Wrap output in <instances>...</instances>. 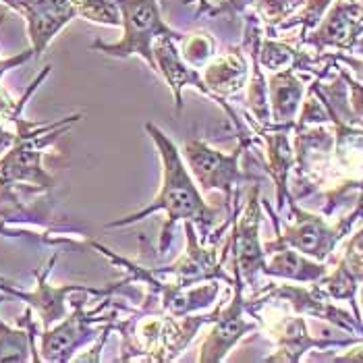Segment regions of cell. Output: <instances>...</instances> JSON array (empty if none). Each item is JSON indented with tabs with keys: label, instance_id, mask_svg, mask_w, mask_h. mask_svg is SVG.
<instances>
[{
	"label": "cell",
	"instance_id": "28",
	"mask_svg": "<svg viewBox=\"0 0 363 363\" xmlns=\"http://www.w3.org/2000/svg\"><path fill=\"white\" fill-rule=\"evenodd\" d=\"M333 362H351V363H363V338L362 340H357V342H353V345H349L347 347V351L345 353H340V355H335V357H330Z\"/></svg>",
	"mask_w": 363,
	"mask_h": 363
},
{
	"label": "cell",
	"instance_id": "25",
	"mask_svg": "<svg viewBox=\"0 0 363 363\" xmlns=\"http://www.w3.org/2000/svg\"><path fill=\"white\" fill-rule=\"evenodd\" d=\"M77 17L104 28H121V9L116 0H73Z\"/></svg>",
	"mask_w": 363,
	"mask_h": 363
},
{
	"label": "cell",
	"instance_id": "32",
	"mask_svg": "<svg viewBox=\"0 0 363 363\" xmlns=\"http://www.w3.org/2000/svg\"><path fill=\"white\" fill-rule=\"evenodd\" d=\"M0 2H4V0H0Z\"/></svg>",
	"mask_w": 363,
	"mask_h": 363
},
{
	"label": "cell",
	"instance_id": "17",
	"mask_svg": "<svg viewBox=\"0 0 363 363\" xmlns=\"http://www.w3.org/2000/svg\"><path fill=\"white\" fill-rule=\"evenodd\" d=\"M179 40L174 38H158L154 42V62H156V75H162L167 82L168 89L174 100L177 112L183 111V89L191 85L201 96L210 98V91L201 79V71L191 67L179 50Z\"/></svg>",
	"mask_w": 363,
	"mask_h": 363
},
{
	"label": "cell",
	"instance_id": "16",
	"mask_svg": "<svg viewBox=\"0 0 363 363\" xmlns=\"http://www.w3.org/2000/svg\"><path fill=\"white\" fill-rule=\"evenodd\" d=\"M245 123L252 127L257 141L264 143V150H266L264 168L270 174V179L274 181L277 210L282 214L286 208V201L293 199L291 196V172L295 167V154H293V141H291L293 127H280V125L259 127L247 114H245Z\"/></svg>",
	"mask_w": 363,
	"mask_h": 363
},
{
	"label": "cell",
	"instance_id": "8",
	"mask_svg": "<svg viewBox=\"0 0 363 363\" xmlns=\"http://www.w3.org/2000/svg\"><path fill=\"white\" fill-rule=\"evenodd\" d=\"M56 259H58V255L55 253L46 266H42L40 270H33L35 286L31 291H21L9 280H0V293H4L6 297L23 301L33 311V315L40 324V330L55 326L56 322H60L69 313V297L71 295L91 293L94 297H104V295L123 291V282H116V284L106 286V289H94V286H85V284H50L48 277L52 272Z\"/></svg>",
	"mask_w": 363,
	"mask_h": 363
},
{
	"label": "cell",
	"instance_id": "18",
	"mask_svg": "<svg viewBox=\"0 0 363 363\" xmlns=\"http://www.w3.org/2000/svg\"><path fill=\"white\" fill-rule=\"evenodd\" d=\"M264 253H266V262L262 268V277H268V279L309 284L322 279L330 268L326 262L311 259L277 239L264 243Z\"/></svg>",
	"mask_w": 363,
	"mask_h": 363
},
{
	"label": "cell",
	"instance_id": "31",
	"mask_svg": "<svg viewBox=\"0 0 363 363\" xmlns=\"http://www.w3.org/2000/svg\"><path fill=\"white\" fill-rule=\"evenodd\" d=\"M0 214L4 216V214H11V208H0ZM0 280H6L4 277H0Z\"/></svg>",
	"mask_w": 363,
	"mask_h": 363
},
{
	"label": "cell",
	"instance_id": "1",
	"mask_svg": "<svg viewBox=\"0 0 363 363\" xmlns=\"http://www.w3.org/2000/svg\"><path fill=\"white\" fill-rule=\"evenodd\" d=\"M143 129H145L147 138L152 140L158 156H160L162 185H160L156 197L145 208H141L129 216H121V218L112 220V223L106 224V228L131 226V224L141 223L143 218H147L156 212H164L167 223L160 230V243H158L160 255H167L168 250H170L177 223H187V220L194 223L199 230V239L203 243H210V235L214 230L218 212L206 201L201 189L197 187L194 174L189 172V168L183 160L181 150L177 147V143L154 123H145Z\"/></svg>",
	"mask_w": 363,
	"mask_h": 363
},
{
	"label": "cell",
	"instance_id": "20",
	"mask_svg": "<svg viewBox=\"0 0 363 363\" xmlns=\"http://www.w3.org/2000/svg\"><path fill=\"white\" fill-rule=\"evenodd\" d=\"M266 82H268V104H270L272 125L293 127L297 114L301 111L308 85L293 69L270 73Z\"/></svg>",
	"mask_w": 363,
	"mask_h": 363
},
{
	"label": "cell",
	"instance_id": "23",
	"mask_svg": "<svg viewBox=\"0 0 363 363\" xmlns=\"http://www.w3.org/2000/svg\"><path fill=\"white\" fill-rule=\"evenodd\" d=\"M351 194H357V201H355L353 210L347 216L338 218L335 223L338 233L342 235V239H347L351 235L353 226L363 220V179H357V181H342V183H338V185L324 191V206H322V214L324 216L335 214V210L342 203V199L347 196H351Z\"/></svg>",
	"mask_w": 363,
	"mask_h": 363
},
{
	"label": "cell",
	"instance_id": "19",
	"mask_svg": "<svg viewBox=\"0 0 363 363\" xmlns=\"http://www.w3.org/2000/svg\"><path fill=\"white\" fill-rule=\"evenodd\" d=\"M333 129H335L333 167H335L336 185L342 181L363 179V121L333 118Z\"/></svg>",
	"mask_w": 363,
	"mask_h": 363
},
{
	"label": "cell",
	"instance_id": "22",
	"mask_svg": "<svg viewBox=\"0 0 363 363\" xmlns=\"http://www.w3.org/2000/svg\"><path fill=\"white\" fill-rule=\"evenodd\" d=\"M52 67H44V71L38 73V77L29 84V87L26 89V94L21 98H13L11 91L0 84V125L13 129L19 135H28L31 131H35L38 127H42V123H35V121H28L26 118V106H28L29 98L33 96V91L40 87V85L46 82V77L50 75Z\"/></svg>",
	"mask_w": 363,
	"mask_h": 363
},
{
	"label": "cell",
	"instance_id": "11",
	"mask_svg": "<svg viewBox=\"0 0 363 363\" xmlns=\"http://www.w3.org/2000/svg\"><path fill=\"white\" fill-rule=\"evenodd\" d=\"M286 208L291 212V218L282 228L280 226L274 228L277 230L274 239L308 255L311 259L328 262L336 252L338 243L345 241L336 224L328 223L324 214L303 210L295 197L286 201Z\"/></svg>",
	"mask_w": 363,
	"mask_h": 363
},
{
	"label": "cell",
	"instance_id": "13",
	"mask_svg": "<svg viewBox=\"0 0 363 363\" xmlns=\"http://www.w3.org/2000/svg\"><path fill=\"white\" fill-rule=\"evenodd\" d=\"M363 38V2L359 0H335L320 23L309 29L299 42L313 48L315 55L328 50L335 52H357Z\"/></svg>",
	"mask_w": 363,
	"mask_h": 363
},
{
	"label": "cell",
	"instance_id": "6",
	"mask_svg": "<svg viewBox=\"0 0 363 363\" xmlns=\"http://www.w3.org/2000/svg\"><path fill=\"white\" fill-rule=\"evenodd\" d=\"M87 301L84 297L73 301L69 313L56 322L55 326L40 330L38 335V353L40 362L67 363L73 362L75 355L91 342H96L102 333L108 328V324L118 318L116 306L111 313H104V309L112 306V295H104L102 303L94 309H85Z\"/></svg>",
	"mask_w": 363,
	"mask_h": 363
},
{
	"label": "cell",
	"instance_id": "9",
	"mask_svg": "<svg viewBox=\"0 0 363 363\" xmlns=\"http://www.w3.org/2000/svg\"><path fill=\"white\" fill-rule=\"evenodd\" d=\"M262 228V199H259V185H252L250 196L243 208H237L233 224H230V255L233 268L239 270L245 289L255 295L259 286L262 268L266 262L264 243L259 239Z\"/></svg>",
	"mask_w": 363,
	"mask_h": 363
},
{
	"label": "cell",
	"instance_id": "24",
	"mask_svg": "<svg viewBox=\"0 0 363 363\" xmlns=\"http://www.w3.org/2000/svg\"><path fill=\"white\" fill-rule=\"evenodd\" d=\"M181 56L196 69H203L214 55L218 52V42L208 31H196V33H183L177 42Z\"/></svg>",
	"mask_w": 363,
	"mask_h": 363
},
{
	"label": "cell",
	"instance_id": "27",
	"mask_svg": "<svg viewBox=\"0 0 363 363\" xmlns=\"http://www.w3.org/2000/svg\"><path fill=\"white\" fill-rule=\"evenodd\" d=\"M33 58V50L28 48V50H23V52H19V55L15 56H4L0 55V84H2V77L9 73V71H13V69H19L21 65H26Z\"/></svg>",
	"mask_w": 363,
	"mask_h": 363
},
{
	"label": "cell",
	"instance_id": "2",
	"mask_svg": "<svg viewBox=\"0 0 363 363\" xmlns=\"http://www.w3.org/2000/svg\"><path fill=\"white\" fill-rule=\"evenodd\" d=\"M220 306L223 301H216L210 313L172 315L138 309L125 320L116 318L114 330L123 338L121 362H177L199 330L214 322Z\"/></svg>",
	"mask_w": 363,
	"mask_h": 363
},
{
	"label": "cell",
	"instance_id": "29",
	"mask_svg": "<svg viewBox=\"0 0 363 363\" xmlns=\"http://www.w3.org/2000/svg\"><path fill=\"white\" fill-rule=\"evenodd\" d=\"M15 140H17V133H15L13 129L4 127V125H0V154H2L6 147H11Z\"/></svg>",
	"mask_w": 363,
	"mask_h": 363
},
{
	"label": "cell",
	"instance_id": "21",
	"mask_svg": "<svg viewBox=\"0 0 363 363\" xmlns=\"http://www.w3.org/2000/svg\"><path fill=\"white\" fill-rule=\"evenodd\" d=\"M4 299L6 295L0 293V303ZM38 335V320L29 308L17 320V326H11L0 318V363L40 362Z\"/></svg>",
	"mask_w": 363,
	"mask_h": 363
},
{
	"label": "cell",
	"instance_id": "12",
	"mask_svg": "<svg viewBox=\"0 0 363 363\" xmlns=\"http://www.w3.org/2000/svg\"><path fill=\"white\" fill-rule=\"evenodd\" d=\"M257 293L280 299L284 301L291 311L303 315V318H315V320H324L328 324L336 326L340 333L349 336H359L363 338V322L349 309H342L336 306L333 299L324 297L311 282L309 284H277V282H268L264 284ZM255 293V295H257Z\"/></svg>",
	"mask_w": 363,
	"mask_h": 363
},
{
	"label": "cell",
	"instance_id": "15",
	"mask_svg": "<svg viewBox=\"0 0 363 363\" xmlns=\"http://www.w3.org/2000/svg\"><path fill=\"white\" fill-rule=\"evenodd\" d=\"M2 4L26 19L33 58L44 55L56 35L77 19L73 0H4Z\"/></svg>",
	"mask_w": 363,
	"mask_h": 363
},
{
	"label": "cell",
	"instance_id": "4",
	"mask_svg": "<svg viewBox=\"0 0 363 363\" xmlns=\"http://www.w3.org/2000/svg\"><path fill=\"white\" fill-rule=\"evenodd\" d=\"M257 138L239 133V143L235 150L223 152L214 145H210L206 140L196 138V140L185 141L181 154L183 160L194 174L197 187L201 194H212L220 191L226 201V216L233 212L237 199H239V185L253 181L252 177L241 168V156L252 147Z\"/></svg>",
	"mask_w": 363,
	"mask_h": 363
},
{
	"label": "cell",
	"instance_id": "30",
	"mask_svg": "<svg viewBox=\"0 0 363 363\" xmlns=\"http://www.w3.org/2000/svg\"><path fill=\"white\" fill-rule=\"evenodd\" d=\"M357 303H359V313H362V320H363V282L359 284V293H357Z\"/></svg>",
	"mask_w": 363,
	"mask_h": 363
},
{
	"label": "cell",
	"instance_id": "5",
	"mask_svg": "<svg viewBox=\"0 0 363 363\" xmlns=\"http://www.w3.org/2000/svg\"><path fill=\"white\" fill-rule=\"evenodd\" d=\"M121 9V40L118 42H102L96 40L89 48L98 50L111 58H141L154 73V42L158 38H174L181 40V31L170 28L164 17L158 0H116Z\"/></svg>",
	"mask_w": 363,
	"mask_h": 363
},
{
	"label": "cell",
	"instance_id": "3",
	"mask_svg": "<svg viewBox=\"0 0 363 363\" xmlns=\"http://www.w3.org/2000/svg\"><path fill=\"white\" fill-rule=\"evenodd\" d=\"M82 118L84 114H71L52 123H44L40 129L28 135H19L13 141V145L0 154V196L19 206L15 197L17 189L33 194L52 191L56 187V179L44 168L46 150H50L56 140Z\"/></svg>",
	"mask_w": 363,
	"mask_h": 363
},
{
	"label": "cell",
	"instance_id": "10",
	"mask_svg": "<svg viewBox=\"0 0 363 363\" xmlns=\"http://www.w3.org/2000/svg\"><path fill=\"white\" fill-rule=\"evenodd\" d=\"M233 297L228 303L218 309V315L210 324V330L199 347V362L220 363L228 357V353L255 330H259L257 322L247 311V297H245V282L239 270L233 268Z\"/></svg>",
	"mask_w": 363,
	"mask_h": 363
},
{
	"label": "cell",
	"instance_id": "14",
	"mask_svg": "<svg viewBox=\"0 0 363 363\" xmlns=\"http://www.w3.org/2000/svg\"><path fill=\"white\" fill-rule=\"evenodd\" d=\"M250 73H252V67L247 62L245 48L241 44L230 46L226 52H216L214 58L201 69V79L208 87L212 100L228 114L233 127L239 133H243V123L237 116V112L228 106L226 100L245 89V85L250 82Z\"/></svg>",
	"mask_w": 363,
	"mask_h": 363
},
{
	"label": "cell",
	"instance_id": "7",
	"mask_svg": "<svg viewBox=\"0 0 363 363\" xmlns=\"http://www.w3.org/2000/svg\"><path fill=\"white\" fill-rule=\"evenodd\" d=\"M293 181L297 201L313 196L324 187H335L336 177L333 167V150H335V129L330 125H309L293 127Z\"/></svg>",
	"mask_w": 363,
	"mask_h": 363
},
{
	"label": "cell",
	"instance_id": "26",
	"mask_svg": "<svg viewBox=\"0 0 363 363\" xmlns=\"http://www.w3.org/2000/svg\"><path fill=\"white\" fill-rule=\"evenodd\" d=\"M338 259L345 264V268H347L355 279L359 280V282H363V226L359 230H355V233L347 239L345 250H342Z\"/></svg>",
	"mask_w": 363,
	"mask_h": 363
}]
</instances>
